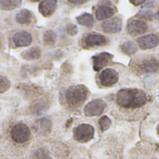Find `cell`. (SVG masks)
Listing matches in <instances>:
<instances>
[{"label":"cell","mask_w":159,"mask_h":159,"mask_svg":"<svg viewBox=\"0 0 159 159\" xmlns=\"http://www.w3.org/2000/svg\"><path fill=\"white\" fill-rule=\"evenodd\" d=\"M39 11L44 17H49L57 7L56 0H44L39 4Z\"/></svg>","instance_id":"cell-13"},{"label":"cell","mask_w":159,"mask_h":159,"mask_svg":"<svg viewBox=\"0 0 159 159\" xmlns=\"http://www.w3.org/2000/svg\"><path fill=\"white\" fill-rule=\"evenodd\" d=\"M102 30L108 34L119 33L122 30V19L120 17L112 18L102 23Z\"/></svg>","instance_id":"cell-9"},{"label":"cell","mask_w":159,"mask_h":159,"mask_svg":"<svg viewBox=\"0 0 159 159\" xmlns=\"http://www.w3.org/2000/svg\"><path fill=\"white\" fill-rule=\"evenodd\" d=\"M13 43L17 47H27L32 43V35L27 32H18L12 37Z\"/></svg>","instance_id":"cell-12"},{"label":"cell","mask_w":159,"mask_h":159,"mask_svg":"<svg viewBox=\"0 0 159 159\" xmlns=\"http://www.w3.org/2000/svg\"><path fill=\"white\" fill-rule=\"evenodd\" d=\"M146 0H129V2L132 4V5H134V6H140V5H142L143 3H144Z\"/></svg>","instance_id":"cell-28"},{"label":"cell","mask_w":159,"mask_h":159,"mask_svg":"<svg viewBox=\"0 0 159 159\" xmlns=\"http://www.w3.org/2000/svg\"><path fill=\"white\" fill-rule=\"evenodd\" d=\"M68 1L72 4H75V5H80V4L85 3L87 0H68Z\"/></svg>","instance_id":"cell-29"},{"label":"cell","mask_w":159,"mask_h":159,"mask_svg":"<svg viewBox=\"0 0 159 159\" xmlns=\"http://www.w3.org/2000/svg\"><path fill=\"white\" fill-rule=\"evenodd\" d=\"M32 1H34V2H37V1H40V0H32Z\"/></svg>","instance_id":"cell-32"},{"label":"cell","mask_w":159,"mask_h":159,"mask_svg":"<svg viewBox=\"0 0 159 159\" xmlns=\"http://www.w3.org/2000/svg\"><path fill=\"white\" fill-rule=\"evenodd\" d=\"M33 20V14L30 10L23 8L20 10L16 15V21L20 24H27L30 23Z\"/></svg>","instance_id":"cell-17"},{"label":"cell","mask_w":159,"mask_h":159,"mask_svg":"<svg viewBox=\"0 0 159 159\" xmlns=\"http://www.w3.org/2000/svg\"><path fill=\"white\" fill-rule=\"evenodd\" d=\"M41 55V50L39 48H36V47H34V48H31L30 49H27L25 50L21 56L23 59L27 60V61H30V60H36L40 57Z\"/></svg>","instance_id":"cell-21"},{"label":"cell","mask_w":159,"mask_h":159,"mask_svg":"<svg viewBox=\"0 0 159 159\" xmlns=\"http://www.w3.org/2000/svg\"><path fill=\"white\" fill-rule=\"evenodd\" d=\"M74 136L79 143L89 142L94 137V128L89 124H82L74 130Z\"/></svg>","instance_id":"cell-5"},{"label":"cell","mask_w":159,"mask_h":159,"mask_svg":"<svg viewBox=\"0 0 159 159\" xmlns=\"http://www.w3.org/2000/svg\"><path fill=\"white\" fill-rule=\"evenodd\" d=\"M21 5V0H0V8L3 10H13Z\"/></svg>","instance_id":"cell-18"},{"label":"cell","mask_w":159,"mask_h":159,"mask_svg":"<svg viewBox=\"0 0 159 159\" xmlns=\"http://www.w3.org/2000/svg\"><path fill=\"white\" fill-rule=\"evenodd\" d=\"M10 88V82L9 80L5 77L0 75V93L6 92L8 89Z\"/></svg>","instance_id":"cell-24"},{"label":"cell","mask_w":159,"mask_h":159,"mask_svg":"<svg viewBox=\"0 0 159 159\" xmlns=\"http://www.w3.org/2000/svg\"><path fill=\"white\" fill-rule=\"evenodd\" d=\"M112 59H113V55L108 53V52H102L100 54L95 55L92 58L94 70L95 71H100L103 67L107 66Z\"/></svg>","instance_id":"cell-10"},{"label":"cell","mask_w":159,"mask_h":159,"mask_svg":"<svg viewBox=\"0 0 159 159\" xmlns=\"http://www.w3.org/2000/svg\"><path fill=\"white\" fill-rule=\"evenodd\" d=\"M115 8L110 7V6H102L100 7L97 8L95 15H96V19L98 20H107L111 17L114 16L115 14Z\"/></svg>","instance_id":"cell-15"},{"label":"cell","mask_w":159,"mask_h":159,"mask_svg":"<svg viewBox=\"0 0 159 159\" xmlns=\"http://www.w3.org/2000/svg\"><path fill=\"white\" fill-rule=\"evenodd\" d=\"M86 45L89 47H97V46H104L107 43V39L104 35L100 34H90L85 38Z\"/></svg>","instance_id":"cell-14"},{"label":"cell","mask_w":159,"mask_h":159,"mask_svg":"<svg viewBox=\"0 0 159 159\" xmlns=\"http://www.w3.org/2000/svg\"><path fill=\"white\" fill-rule=\"evenodd\" d=\"M157 135L159 136V125L157 126Z\"/></svg>","instance_id":"cell-31"},{"label":"cell","mask_w":159,"mask_h":159,"mask_svg":"<svg viewBox=\"0 0 159 159\" xmlns=\"http://www.w3.org/2000/svg\"><path fill=\"white\" fill-rule=\"evenodd\" d=\"M34 159H49V154L46 149L41 148L34 152Z\"/></svg>","instance_id":"cell-25"},{"label":"cell","mask_w":159,"mask_h":159,"mask_svg":"<svg viewBox=\"0 0 159 159\" xmlns=\"http://www.w3.org/2000/svg\"><path fill=\"white\" fill-rule=\"evenodd\" d=\"M134 72L140 75L154 74L159 69V61L154 56H145L137 59L132 64Z\"/></svg>","instance_id":"cell-2"},{"label":"cell","mask_w":159,"mask_h":159,"mask_svg":"<svg viewBox=\"0 0 159 159\" xmlns=\"http://www.w3.org/2000/svg\"><path fill=\"white\" fill-rule=\"evenodd\" d=\"M35 130L40 133L41 135H46L50 132L51 129V122L47 118H41L39 119L34 126Z\"/></svg>","instance_id":"cell-16"},{"label":"cell","mask_w":159,"mask_h":159,"mask_svg":"<svg viewBox=\"0 0 159 159\" xmlns=\"http://www.w3.org/2000/svg\"><path fill=\"white\" fill-rule=\"evenodd\" d=\"M106 108V103L100 99L89 102L84 108V113L87 116H97L101 115Z\"/></svg>","instance_id":"cell-6"},{"label":"cell","mask_w":159,"mask_h":159,"mask_svg":"<svg viewBox=\"0 0 159 159\" xmlns=\"http://www.w3.org/2000/svg\"><path fill=\"white\" fill-rule=\"evenodd\" d=\"M99 78H100V82L102 86L111 87L118 82L119 75L116 70H114L112 68H107V69H104L101 73Z\"/></svg>","instance_id":"cell-8"},{"label":"cell","mask_w":159,"mask_h":159,"mask_svg":"<svg viewBox=\"0 0 159 159\" xmlns=\"http://www.w3.org/2000/svg\"><path fill=\"white\" fill-rule=\"evenodd\" d=\"M99 125H100V128H101V129L102 130V131H105V130H107L110 127H111V125H112V121H111V119L108 117V116H102L100 120H99Z\"/></svg>","instance_id":"cell-23"},{"label":"cell","mask_w":159,"mask_h":159,"mask_svg":"<svg viewBox=\"0 0 159 159\" xmlns=\"http://www.w3.org/2000/svg\"><path fill=\"white\" fill-rule=\"evenodd\" d=\"M158 37L156 34H145L138 38V45L142 49H151L158 45Z\"/></svg>","instance_id":"cell-11"},{"label":"cell","mask_w":159,"mask_h":159,"mask_svg":"<svg viewBox=\"0 0 159 159\" xmlns=\"http://www.w3.org/2000/svg\"><path fill=\"white\" fill-rule=\"evenodd\" d=\"M66 31H67V33H68L69 34H71V35H75V34H76V33H77V28H76V26H75V25H74V24H70V25H68V26H67Z\"/></svg>","instance_id":"cell-27"},{"label":"cell","mask_w":159,"mask_h":159,"mask_svg":"<svg viewBox=\"0 0 159 159\" xmlns=\"http://www.w3.org/2000/svg\"><path fill=\"white\" fill-rule=\"evenodd\" d=\"M10 135L15 143H24L30 138V129L25 124L19 123L12 128Z\"/></svg>","instance_id":"cell-4"},{"label":"cell","mask_w":159,"mask_h":159,"mask_svg":"<svg viewBox=\"0 0 159 159\" xmlns=\"http://www.w3.org/2000/svg\"><path fill=\"white\" fill-rule=\"evenodd\" d=\"M57 40V34L55 32L51 31V30H48L47 32L44 33L43 34V41L46 45H54L55 42Z\"/></svg>","instance_id":"cell-22"},{"label":"cell","mask_w":159,"mask_h":159,"mask_svg":"<svg viewBox=\"0 0 159 159\" xmlns=\"http://www.w3.org/2000/svg\"><path fill=\"white\" fill-rule=\"evenodd\" d=\"M155 17H156V19H157V20H159V10L157 12V13H156Z\"/></svg>","instance_id":"cell-30"},{"label":"cell","mask_w":159,"mask_h":159,"mask_svg":"<svg viewBox=\"0 0 159 159\" xmlns=\"http://www.w3.org/2000/svg\"><path fill=\"white\" fill-rule=\"evenodd\" d=\"M76 20L79 24L84 25L88 28H91L94 24L93 16L89 13H84L76 18Z\"/></svg>","instance_id":"cell-19"},{"label":"cell","mask_w":159,"mask_h":159,"mask_svg":"<svg viewBox=\"0 0 159 159\" xmlns=\"http://www.w3.org/2000/svg\"><path fill=\"white\" fill-rule=\"evenodd\" d=\"M137 16L140 17V18H142V19L151 20L152 17H153V13H152V11H150V10H143V11H141Z\"/></svg>","instance_id":"cell-26"},{"label":"cell","mask_w":159,"mask_h":159,"mask_svg":"<svg viewBox=\"0 0 159 159\" xmlns=\"http://www.w3.org/2000/svg\"><path fill=\"white\" fill-rule=\"evenodd\" d=\"M88 95H89L88 89L85 86L78 85V86L71 87L67 90L66 99L70 104L77 105V104L84 102L86 99L88 98Z\"/></svg>","instance_id":"cell-3"},{"label":"cell","mask_w":159,"mask_h":159,"mask_svg":"<svg viewBox=\"0 0 159 159\" xmlns=\"http://www.w3.org/2000/svg\"><path fill=\"white\" fill-rule=\"evenodd\" d=\"M148 30L147 23L140 19H132L127 24V32L131 35H138L144 34Z\"/></svg>","instance_id":"cell-7"},{"label":"cell","mask_w":159,"mask_h":159,"mask_svg":"<svg viewBox=\"0 0 159 159\" xmlns=\"http://www.w3.org/2000/svg\"><path fill=\"white\" fill-rule=\"evenodd\" d=\"M147 102L146 93L138 89H121L116 94V103L126 109H136Z\"/></svg>","instance_id":"cell-1"},{"label":"cell","mask_w":159,"mask_h":159,"mask_svg":"<svg viewBox=\"0 0 159 159\" xmlns=\"http://www.w3.org/2000/svg\"><path fill=\"white\" fill-rule=\"evenodd\" d=\"M120 48L122 50V52H124L125 54L129 55V56H131V55H134L137 53L138 51V47L137 45L132 42V41H128L124 44H122L120 46Z\"/></svg>","instance_id":"cell-20"}]
</instances>
